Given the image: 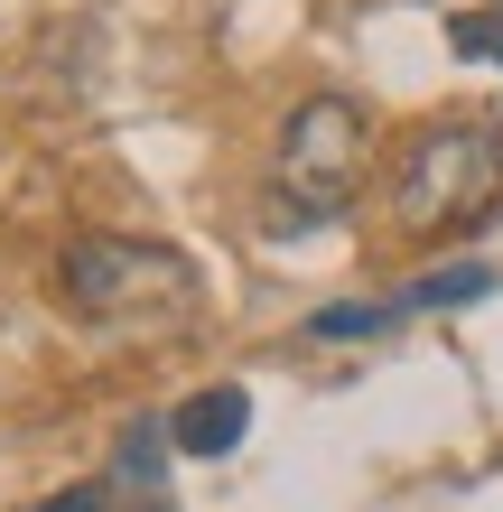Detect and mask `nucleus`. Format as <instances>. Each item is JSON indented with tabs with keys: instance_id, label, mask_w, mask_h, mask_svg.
<instances>
[{
	"instance_id": "f257e3e1",
	"label": "nucleus",
	"mask_w": 503,
	"mask_h": 512,
	"mask_svg": "<svg viewBox=\"0 0 503 512\" xmlns=\"http://www.w3.org/2000/svg\"><path fill=\"white\" fill-rule=\"evenodd\" d=\"M503 205V122L494 112H448L410 131L392 159V224L410 243H457Z\"/></svg>"
},
{
	"instance_id": "f03ea898",
	"label": "nucleus",
	"mask_w": 503,
	"mask_h": 512,
	"mask_svg": "<svg viewBox=\"0 0 503 512\" xmlns=\"http://www.w3.org/2000/svg\"><path fill=\"white\" fill-rule=\"evenodd\" d=\"M364 112L345 94H308L299 112L280 122V149H271V205H261V224L271 233H317L336 224L354 196H364Z\"/></svg>"
},
{
	"instance_id": "7ed1b4c3",
	"label": "nucleus",
	"mask_w": 503,
	"mask_h": 512,
	"mask_svg": "<svg viewBox=\"0 0 503 512\" xmlns=\"http://www.w3.org/2000/svg\"><path fill=\"white\" fill-rule=\"evenodd\" d=\"M56 289L94 326H150V317H187L196 308V270L168 243H131V233H75V243L56 252Z\"/></svg>"
},
{
	"instance_id": "20e7f679",
	"label": "nucleus",
	"mask_w": 503,
	"mask_h": 512,
	"mask_svg": "<svg viewBox=\"0 0 503 512\" xmlns=\"http://www.w3.org/2000/svg\"><path fill=\"white\" fill-rule=\"evenodd\" d=\"M168 429H177V447H187V457H233V447H243V429H252V391H243V382L187 391V410H177Z\"/></svg>"
},
{
	"instance_id": "39448f33",
	"label": "nucleus",
	"mask_w": 503,
	"mask_h": 512,
	"mask_svg": "<svg viewBox=\"0 0 503 512\" xmlns=\"http://www.w3.org/2000/svg\"><path fill=\"white\" fill-rule=\"evenodd\" d=\"M168 438H177V429H159V419L122 429V457H112V494H140L150 512H168V503H159V494H168Z\"/></svg>"
},
{
	"instance_id": "423d86ee",
	"label": "nucleus",
	"mask_w": 503,
	"mask_h": 512,
	"mask_svg": "<svg viewBox=\"0 0 503 512\" xmlns=\"http://www.w3.org/2000/svg\"><path fill=\"white\" fill-rule=\"evenodd\" d=\"M485 289H494V270L466 261V270H429V280L392 289V308H401V317H420V308H466V298H485Z\"/></svg>"
},
{
	"instance_id": "0eeeda50",
	"label": "nucleus",
	"mask_w": 503,
	"mask_h": 512,
	"mask_svg": "<svg viewBox=\"0 0 503 512\" xmlns=\"http://www.w3.org/2000/svg\"><path fill=\"white\" fill-rule=\"evenodd\" d=\"M392 317H401L392 298H345V308H317V317H308V336H317V345H354V336H382Z\"/></svg>"
},
{
	"instance_id": "6e6552de",
	"label": "nucleus",
	"mask_w": 503,
	"mask_h": 512,
	"mask_svg": "<svg viewBox=\"0 0 503 512\" xmlns=\"http://www.w3.org/2000/svg\"><path fill=\"white\" fill-rule=\"evenodd\" d=\"M457 56L466 66H503V0H485V10L457 19Z\"/></svg>"
},
{
	"instance_id": "1a4fd4ad",
	"label": "nucleus",
	"mask_w": 503,
	"mask_h": 512,
	"mask_svg": "<svg viewBox=\"0 0 503 512\" xmlns=\"http://www.w3.org/2000/svg\"><path fill=\"white\" fill-rule=\"evenodd\" d=\"M38 512H122V494L112 485H75V494H47Z\"/></svg>"
}]
</instances>
